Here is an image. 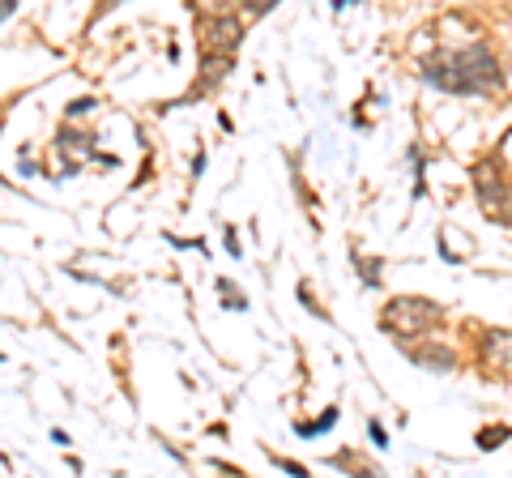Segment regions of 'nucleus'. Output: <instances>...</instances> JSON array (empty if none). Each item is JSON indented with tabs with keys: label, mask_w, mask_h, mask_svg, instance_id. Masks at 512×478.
<instances>
[{
	"label": "nucleus",
	"mask_w": 512,
	"mask_h": 478,
	"mask_svg": "<svg viewBox=\"0 0 512 478\" xmlns=\"http://www.w3.org/2000/svg\"><path fill=\"white\" fill-rule=\"evenodd\" d=\"M333 423V414H325V419H320V423H303L299 427V436H312V432H325V427Z\"/></svg>",
	"instance_id": "1"
}]
</instances>
